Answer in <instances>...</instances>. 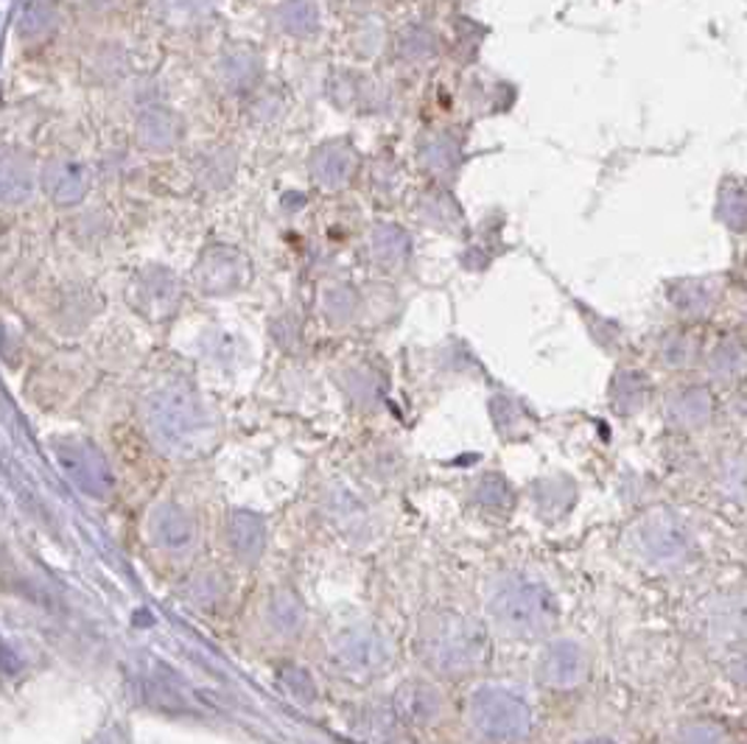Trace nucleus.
<instances>
[{
  "label": "nucleus",
  "instance_id": "1",
  "mask_svg": "<svg viewBox=\"0 0 747 744\" xmlns=\"http://www.w3.org/2000/svg\"><path fill=\"white\" fill-rule=\"evenodd\" d=\"M667 409H669V420H672L678 428H700V425H705L711 420L714 403H711L709 389L686 387L669 398Z\"/></svg>",
  "mask_w": 747,
  "mask_h": 744
},
{
  "label": "nucleus",
  "instance_id": "6",
  "mask_svg": "<svg viewBox=\"0 0 747 744\" xmlns=\"http://www.w3.org/2000/svg\"><path fill=\"white\" fill-rule=\"evenodd\" d=\"M711 306V291L703 283H686L683 291L678 295V308H686L691 317H700L703 311H709Z\"/></svg>",
  "mask_w": 747,
  "mask_h": 744
},
{
  "label": "nucleus",
  "instance_id": "2",
  "mask_svg": "<svg viewBox=\"0 0 747 744\" xmlns=\"http://www.w3.org/2000/svg\"><path fill=\"white\" fill-rule=\"evenodd\" d=\"M711 376L720 381H734L747 373V351L739 342H723L711 353Z\"/></svg>",
  "mask_w": 747,
  "mask_h": 744
},
{
  "label": "nucleus",
  "instance_id": "5",
  "mask_svg": "<svg viewBox=\"0 0 747 744\" xmlns=\"http://www.w3.org/2000/svg\"><path fill=\"white\" fill-rule=\"evenodd\" d=\"M720 488L731 499H747V457H731L720 470Z\"/></svg>",
  "mask_w": 747,
  "mask_h": 744
},
{
  "label": "nucleus",
  "instance_id": "4",
  "mask_svg": "<svg viewBox=\"0 0 747 744\" xmlns=\"http://www.w3.org/2000/svg\"><path fill=\"white\" fill-rule=\"evenodd\" d=\"M720 219L731 230H747V188L739 182H728L720 196Z\"/></svg>",
  "mask_w": 747,
  "mask_h": 744
},
{
  "label": "nucleus",
  "instance_id": "7",
  "mask_svg": "<svg viewBox=\"0 0 747 744\" xmlns=\"http://www.w3.org/2000/svg\"><path fill=\"white\" fill-rule=\"evenodd\" d=\"M664 358L672 367H680V364H689L691 358V342L686 333H672V336L664 342Z\"/></svg>",
  "mask_w": 747,
  "mask_h": 744
},
{
  "label": "nucleus",
  "instance_id": "3",
  "mask_svg": "<svg viewBox=\"0 0 747 744\" xmlns=\"http://www.w3.org/2000/svg\"><path fill=\"white\" fill-rule=\"evenodd\" d=\"M613 403H616L622 412H635L642 409V403L647 401V381H644L642 373H622V376L613 381Z\"/></svg>",
  "mask_w": 747,
  "mask_h": 744
}]
</instances>
